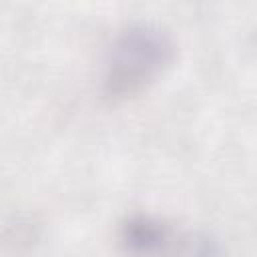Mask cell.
Segmentation results:
<instances>
[{"mask_svg":"<svg viewBox=\"0 0 257 257\" xmlns=\"http://www.w3.org/2000/svg\"><path fill=\"white\" fill-rule=\"evenodd\" d=\"M173 34L149 20L120 26L106 44L100 70V92L110 102L141 94L175 60Z\"/></svg>","mask_w":257,"mask_h":257,"instance_id":"cell-1","label":"cell"},{"mask_svg":"<svg viewBox=\"0 0 257 257\" xmlns=\"http://www.w3.org/2000/svg\"><path fill=\"white\" fill-rule=\"evenodd\" d=\"M118 245L128 257H219L217 237L203 229H177L163 217L133 213L118 223Z\"/></svg>","mask_w":257,"mask_h":257,"instance_id":"cell-2","label":"cell"}]
</instances>
